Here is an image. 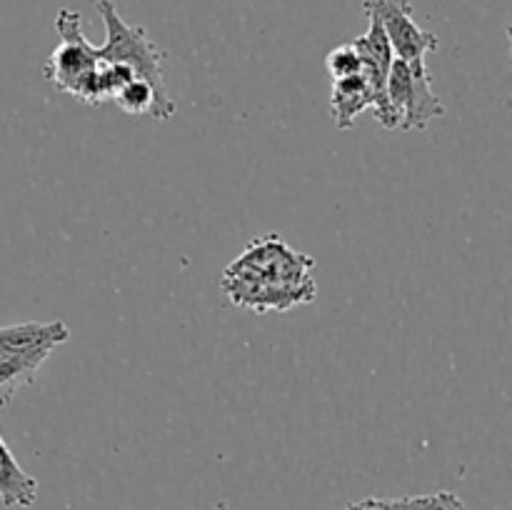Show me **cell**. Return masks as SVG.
Here are the masks:
<instances>
[{
  "label": "cell",
  "instance_id": "6",
  "mask_svg": "<svg viewBox=\"0 0 512 510\" xmlns=\"http://www.w3.org/2000/svg\"><path fill=\"white\" fill-rule=\"evenodd\" d=\"M363 10L365 15L383 25L393 55L403 63L423 65L425 55L438 50V35L428 33L415 23L410 0H363Z\"/></svg>",
  "mask_w": 512,
  "mask_h": 510
},
{
  "label": "cell",
  "instance_id": "7",
  "mask_svg": "<svg viewBox=\"0 0 512 510\" xmlns=\"http://www.w3.org/2000/svg\"><path fill=\"white\" fill-rule=\"evenodd\" d=\"M370 28L368 33L358 35L353 40V48L358 50L360 63H363V70L360 75L368 83L370 95H373V113L375 118L380 120L385 130H398V118H395L393 108H390L388 100V75H390V65H393L395 55L393 48H390V40L385 35L383 25L378 23L375 18H370Z\"/></svg>",
  "mask_w": 512,
  "mask_h": 510
},
{
  "label": "cell",
  "instance_id": "2",
  "mask_svg": "<svg viewBox=\"0 0 512 510\" xmlns=\"http://www.w3.org/2000/svg\"><path fill=\"white\" fill-rule=\"evenodd\" d=\"M98 13L105 25V43L95 48L100 63H118L128 65L135 78L145 80L153 88L158 108H155V120H170L178 110L175 100L170 98L168 85L163 75L165 53L148 38L145 28L125 23L123 15L118 13V5L113 0H98Z\"/></svg>",
  "mask_w": 512,
  "mask_h": 510
},
{
  "label": "cell",
  "instance_id": "4",
  "mask_svg": "<svg viewBox=\"0 0 512 510\" xmlns=\"http://www.w3.org/2000/svg\"><path fill=\"white\" fill-rule=\"evenodd\" d=\"M60 45L45 60L43 75L55 90L78 98L85 105H103L98 93V55L83 33V18L78 10L63 8L55 18Z\"/></svg>",
  "mask_w": 512,
  "mask_h": 510
},
{
  "label": "cell",
  "instance_id": "10",
  "mask_svg": "<svg viewBox=\"0 0 512 510\" xmlns=\"http://www.w3.org/2000/svg\"><path fill=\"white\" fill-rule=\"evenodd\" d=\"M455 493L440 490L433 495H415V498H368L360 503H350L343 510H440Z\"/></svg>",
  "mask_w": 512,
  "mask_h": 510
},
{
  "label": "cell",
  "instance_id": "9",
  "mask_svg": "<svg viewBox=\"0 0 512 510\" xmlns=\"http://www.w3.org/2000/svg\"><path fill=\"white\" fill-rule=\"evenodd\" d=\"M38 500V480L20 468L13 450L0 438V503L5 508H30Z\"/></svg>",
  "mask_w": 512,
  "mask_h": 510
},
{
  "label": "cell",
  "instance_id": "11",
  "mask_svg": "<svg viewBox=\"0 0 512 510\" xmlns=\"http://www.w3.org/2000/svg\"><path fill=\"white\" fill-rule=\"evenodd\" d=\"M113 103L128 115H153V118H155V108H158V100H155L153 88H150V83H145V80L140 78L130 80V83L115 95Z\"/></svg>",
  "mask_w": 512,
  "mask_h": 510
},
{
  "label": "cell",
  "instance_id": "3",
  "mask_svg": "<svg viewBox=\"0 0 512 510\" xmlns=\"http://www.w3.org/2000/svg\"><path fill=\"white\" fill-rule=\"evenodd\" d=\"M68 340L70 328L63 320L0 325V408L33 383L53 350Z\"/></svg>",
  "mask_w": 512,
  "mask_h": 510
},
{
  "label": "cell",
  "instance_id": "5",
  "mask_svg": "<svg viewBox=\"0 0 512 510\" xmlns=\"http://www.w3.org/2000/svg\"><path fill=\"white\" fill-rule=\"evenodd\" d=\"M388 100L398 118V130H425L443 118L445 105L433 93L428 65H408L395 58L388 75Z\"/></svg>",
  "mask_w": 512,
  "mask_h": 510
},
{
  "label": "cell",
  "instance_id": "8",
  "mask_svg": "<svg viewBox=\"0 0 512 510\" xmlns=\"http://www.w3.org/2000/svg\"><path fill=\"white\" fill-rule=\"evenodd\" d=\"M330 108H333V123L338 130H350L355 120L373 108V95L363 75H350V78L333 80V93H330Z\"/></svg>",
  "mask_w": 512,
  "mask_h": 510
},
{
  "label": "cell",
  "instance_id": "12",
  "mask_svg": "<svg viewBox=\"0 0 512 510\" xmlns=\"http://www.w3.org/2000/svg\"><path fill=\"white\" fill-rule=\"evenodd\" d=\"M325 68H328L330 78L338 80V78H350V75H360L363 63H360V55L358 50L353 48V43H345L330 50L328 58H325Z\"/></svg>",
  "mask_w": 512,
  "mask_h": 510
},
{
  "label": "cell",
  "instance_id": "1",
  "mask_svg": "<svg viewBox=\"0 0 512 510\" xmlns=\"http://www.w3.org/2000/svg\"><path fill=\"white\" fill-rule=\"evenodd\" d=\"M315 260L270 233L245 245L223 270V293L235 308L253 313H285L318 298Z\"/></svg>",
  "mask_w": 512,
  "mask_h": 510
}]
</instances>
